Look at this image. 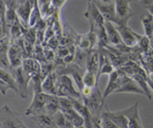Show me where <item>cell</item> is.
<instances>
[{
    "mask_svg": "<svg viewBox=\"0 0 153 128\" xmlns=\"http://www.w3.org/2000/svg\"><path fill=\"white\" fill-rule=\"evenodd\" d=\"M51 95L44 93L42 91H34L33 97L30 105L25 111L27 116H35L45 112V106Z\"/></svg>",
    "mask_w": 153,
    "mask_h": 128,
    "instance_id": "obj_1",
    "label": "cell"
},
{
    "mask_svg": "<svg viewBox=\"0 0 153 128\" xmlns=\"http://www.w3.org/2000/svg\"><path fill=\"white\" fill-rule=\"evenodd\" d=\"M104 100L103 94L101 93L98 85L93 88L90 96L82 99L83 102L88 108L93 117L97 118H100L102 115L101 111L103 106Z\"/></svg>",
    "mask_w": 153,
    "mask_h": 128,
    "instance_id": "obj_2",
    "label": "cell"
},
{
    "mask_svg": "<svg viewBox=\"0 0 153 128\" xmlns=\"http://www.w3.org/2000/svg\"><path fill=\"white\" fill-rule=\"evenodd\" d=\"M57 96L79 99L81 97V93L76 91L72 84V80L66 74L61 75L57 80Z\"/></svg>",
    "mask_w": 153,
    "mask_h": 128,
    "instance_id": "obj_3",
    "label": "cell"
},
{
    "mask_svg": "<svg viewBox=\"0 0 153 128\" xmlns=\"http://www.w3.org/2000/svg\"><path fill=\"white\" fill-rule=\"evenodd\" d=\"M2 128H24V123L19 115L8 105H4L1 111Z\"/></svg>",
    "mask_w": 153,
    "mask_h": 128,
    "instance_id": "obj_4",
    "label": "cell"
},
{
    "mask_svg": "<svg viewBox=\"0 0 153 128\" xmlns=\"http://www.w3.org/2000/svg\"><path fill=\"white\" fill-rule=\"evenodd\" d=\"M84 16L90 23V29L95 30L99 27L104 26L105 20L94 0L88 1Z\"/></svg>",
    "mask_w": 153,
    "mask_h": 128,
    "instance_id": "obj_5",
    "label": "cell"
},
{
    "mask_svg": "<svg viewBox=\"0 0 153 128\" xmlns=\"http://www.w3.org/2000/svg\"><path fill=\"white\" fill-rule=\"evenodd\" d=\"M114 93H134L146 96L144 90L133 78L124 74H121L119 85Z\"/></svg>",
    "mask_w": 153,
    "mask_h": 128,
    "instance_id": "obj_6",
    "label": "cell"
},
{
    "mask_svg": "<svg viewBox=\"0 0 153 128\" xmlns=\"http://www.w3.org/2000/svg\"><path fill=\"white\" fill-rule=\"evenodd\" d=\"M128 22L115 24L122 39L123 42L128 47L136 45L139 41V35L132 31L127 25Z\"/></svg>",
    "mask_w": 153,
    "mask_h": 128,
    "instance_id": "obj_7",
    "label": "cell"
},
{
    "mask_svg": "<svg viewBox=\"0 0 153 128\" xmlns=\"http://www.w3.org/2000/svg\"><path fill=\"white\" fill-rule=\"evenodd\" d=\"M11 69V72L14 77L17 84L19 89L18 95L22 98H25L27 96V86L30 78L25 74L22 66Z\"/></svg>",
    "mask_w": 153,
    "mask_h": 128,
    "instance_id": "obj_8",
    "label": "cell"
},
{
    "mask_svg": "<svg viewBox=\"0 0 153 128\" xmlns=\"http://www.w3.org/2000/svg\"><path fill=\"white\" fill-rule=\"evenodd\" d=\"M1 92L3 95H5L8 90H13L17 95L19 94V89L16 79L10 71L1 69Z\"/></svg>",
    "mask_w": 153,
    "mask_h": 128,
    "instance_id": "obj_9",
    "label": "cell"
},
{
    "mask_svg": "<svg viewBox=\"0 0 153 128\" xmlns=\"http://www.w3.org/2000/svg\"><path fill=\"white\" fill-rule=\"evenodd\" d=\"M114 7L117 19V23L128 22L131 17L129 0H115Z\"/></svg>",
    "mask_w": 153,
    "mask_h": 128,
    "instance_id": "obj_10",
    "label": "cell"
},
{
    "mask_svg": "<svg viewBox=\"0 0 153 128\" xmlns=\"http://www.w3.org/2000/svg\"><path fill=\"white\" fill-rule=\"evenodd\" d=\"M123 110L128 118V128H143L139 113L137 102Z\"/></svg>",
    "mask_w": 153,
    "mask_h": 128,
    "instance_id": "obj_11",
    "label": "cell"
},
{
    "mask_svg": "<svg viewBox=\"0 0 153 128\" xmlns=\"http://www.w3.org/2000/svg\"><path fill=\"white\" fill-rule=\"evenodd\" d=\"M8 56L11 68H16L22 65L24 59L22 49L18 44H14L10 46Z\"/></svg>",
    "mask_w": 153,
    "mask_h": 128,
    "instance_id": "obj_12",
    "label": "cell"
},
{
    "mask_svg": "<svg viewBox=\"0 0 153 128\" xmlns=\"http://www.w3.org/2000/svg\"><path fill=\"white\" fill-rule=\"evenodd\" d=\"M103 114L120 128H128V118L123 109L117 111H110L107 109Z\"/></svg>",
    "mask_w": 153,
    "mask_h": 128,
    "instance_id": "obj_13",
    "label": "cell"
},
{
    "mask_svg": "<svg viewBox=\"0 0 153 128\" xmlns=\"http://www.w3.org/2000/svg\"><path fill=\"white\" fill-rule=\"evenodd\" d=\"M100 65V52L95 49H91L87 53L85 69L98 74Z\"/></svg>",
    "mask_w": 153,
    "mask_h": 128,
    "instance_id": "obj_14",
    "label": "cell"
},
{
    "mask_svg": "<svg viewBox=\"0 0 153 128\" xmlns=\"http://www.w3.org/2000/svg\"><path fill=\"white\" fill-rule=\"evenodd\" d=\"M104 26L108 36V41L110 43L114 45H119L121 43H123L120 35L114 23L105 21Z\"/></svg>",
    "mask_w": 153,
    "mask_h": 128,
    "instance_id": "obj_15",
    "label": "cell"
},
{
    "mask_svg": "<svg viewBox=\"0 0 153 128\" xmlns=\"http://www.w3.org/2000/svg\"><path fill=\"white\" fill-rule=\"evenodd\" d=\"M121 74L117 71L114 70L111 74L109 75V79L107 83V85L105 89L104 93H103V96L104 99L108 96L111 93L115 92L117 89L119 82H120V77Z\"/></svg>",
    "mask_w": 153,
    "mask_h": 128,
    "instance_id": "obj_16",
    "label": "cell"
},
{
    "mask_svg": "<svg viewBox=\"0 0 153 128\" xmlns=\"http://www.w3.org/2000/svg\"><path fill=\"white\" fill-rule=\"evenodd\" d=\"M61 111L66 115L75 128H78L84 126V118L75 110L73 106Z\"/></svg>",
    "mask_w": 153,
    "mask_h": 128,
    "instance_id": "obj_17",
    "label": "cell"
},
{
    "mask_svg": "<svg viewBox=\"0 0 153 128\" xmlns=\"http://www.w3.org/2000/svg\"><path fill=\"white\" fill-rule=\"evenodd\" d=\"M31 117L39 128H53L56 126L53 115L42 113Z\"/></svg>",
    "mask_w": 153,
    "mask_h": 128,
    "instance_id": "obj_18",
    "label": "cell"
},
{
    "mask_svg": "<svg viewBox=\"0 0 153 128\" xmlns=\"http://www.w3.org/2000/svg\"><path fill=\"white\" fill-rule=\"evenodd\" d=\"M54 75L49 73L41 83L42 91L51 95L57 96V86Z\"/></svg>",
    "mask_w": 153,
    "mask_h": 128,
    "instance_id": "obj_19",
    "label": "cell"
},
{
    "mask_svg": "<svg viewBox=\"0 0 153 128\" xmlns=\"http://www.w3.org/2000/svg\"><path fill=\"white\" fill-rule=\"evenodd\" d=\"M141 23L145 35L151 39L153 36V16L148 13L141 17Z\"/></svg>",
    "mask_w": 153,
    "mask_h": 128,
    "instance_id": "obj_20",
    "label": "cell"
},
{
    "mask_svg": "<svg viewBox=\"0 0 153 128\" xmlns=\"http://www.w3.org/2000/svg\"><path fill=\"white\" fill-rule=\"evenodd\" d=\"M41 15L44 17H48L53 14L54 4L53 0H37Z\"/></svg>",
    "mask_w": 153,
    "mask_h": 128,
    "instance_id": "obj_21",
    "label": "cell"
},
{
    "mask_svg": "<svg viewBox=\"0 0 153 128\" xmlns=\"http://www.w3.org/2000/svg\"><path fill=\"white\" fill-rule=\"evenodd\" d=\"M56 126L58 128H75L66 115L61 111H58L53 115Z\"/></svg>",
    "mask_w": 153,
    "mask_h": 128,
    "instance_id": "obj_22",
    "label": "cell"
},
{
    "mask_svg": "<svg viewBox=\"0 0 153 128\" xmlns=\"http://www.w3.org/2000/svg\"><path fill=\"white\" fill-rule=\"evenodd\" d=\"M82 82L83 86L91 88H94L97 85L98 83L97 74L92 71L85 69L82 75Z\"/></svg>",
    "mask_w": 153,
    "mask_h": 128,
    "instance_id": "obj_23",
    "label": "cell"
},
{
    "mask_svg": "<svg viewBox=\"0 0 153 128\" xmlns=\"http://www.w3.org/2000/svg\"><path fill=\"white\" fill-rule=\"evenodd\" d=\"M58 111H59V96L51 95L45 106V112L50 115H53Z\"/></svg>",
    "mask_w": 153,
    "mask_h": 128,
    "instance_id": "obj_24",
    "label": "cell"
},
{
    "mask_svg": "<svg viewBox=\"0 0 153 128\" xmlns=\"http://www.w3.org/2000/svg\"><path fill=\"white\" fill-rule=\"evenodd\" d=\"M99 119L100 125L103 128H120L103 113L102 114Z\"/></svg>",
    "mask_w": 153,
    "mask_h": 128,
    "instance_id": "obj_25",
    "label": "cell"
},
{
    "mask_svg": "<svg viewBox=\"0 0 153 128\" xmlns=\"http://www.w3.org/2000/svg\"><path fill=\"white\" fill-rule=\"evenodd\" d=\"M138 43L139 44L142 49L145 51H146L149 49V47L151 46L150 39L145 35L144 36L139 35Z\"/></svg>",
    "mask_w": 153,
    "mask_h": 128,
    "instance_id": "obj_26",
    "label": "cell"
},
{
    "mask_svg": "<svg viewBox=\"0 0 153 128\" xmlns=\"http://www.w3.org/2000/svg\"><path fill=\"white\" fill-rule=\"evenodd\" d=\"M99 118H97V117H93L92 121H91L90 128H103L102 127V126L100 125Z\"/></svg>",
    "mask_w": 153,
    "mask_h": 128,
    "instance_id": "obj_27",
    "label": "cell"
},
{
    "mask_svg": "<svg viewBox=\"0 0 153 128\" xmlns=\"http://www.w3.org/2000/svg\"><path fill=\"white\" fill-rule=\"evenodd\" d=\"M96 4L102 5H111L114 4L115 0H94Z\"/></svg>",
    "mask_w": 153,
    "mask_h": 128,
    "instance_id": "obj_28",
    "label": "cell"
},
{
    "mask_svg": "<svg viewBox=\"0 0 153 128\" xmlns=\"http://www.w3.org/2000/svg\"><path fill=\"white\" fill-rule=\"evenodd\" d=\"M67 0H53L55 7L57 8H60Z\"/></svg>",
    "mask_w": 153,
    "mask_h": 128,
    "instance_id": "obj_29",
    "label": "cell"
},
{
    "mask_svg": "<svg viewBox=\"0 0 153 128\" xmlns=\"http://www.w3.org/2000/svg\"><path fill=\"white\" fill-rule=\"evenodd\" d=\"M147 8H148V13H149L151 14L153 16V3H151L148 4Z\"/></svg>",
    "mask_w": 153,
    "mask_h": 128,
    "instance_id": "obj_30",
    "label": "cell"
},
{
    "mask_svg": "<svg viewBox=\"0 0 153 128\" xmlns=\"http://www.w3.org/2000/svg\"><path fill=\"white\" fill-rule=\"evenodd\" d=\"M150 42H151V46L153 48V36L152 38L150 39Z\"/></svg>",
    "mask_w": 153,
    "mask_h": 128,
    "instance_id": "obj_31",
    "label": "cell"
},
{
    "mask_svg": "<svg viewBox=\"0 0 153 128\" xmlns=\"http://www.w3.org/2000/svg\"><path fill=\"white\" fill-rule=\"evenodd\" d=\"M78 128H86L84 126H81V127H78Z\"/></svg>",
    "mask_w": 153,
    "mask_h": 128,
    "instance_id": "obj_32",
    "label": "cell"
},
{
    "mask_svg": "<svg viewBox=\"0 0 153 128\" xmlns=\"http://www.w3.org/2000/svg\"><path fill=\"white\" fill-rule=\"evenodd\" d=\"M23 127H24V128H28L25 124H24V126H23Z\"/></svg>",
    "mask_w": 153,
    "mask_h": 128,
    "instance_id": "obj_33",
    "label": "cell"
}]
</instances>
